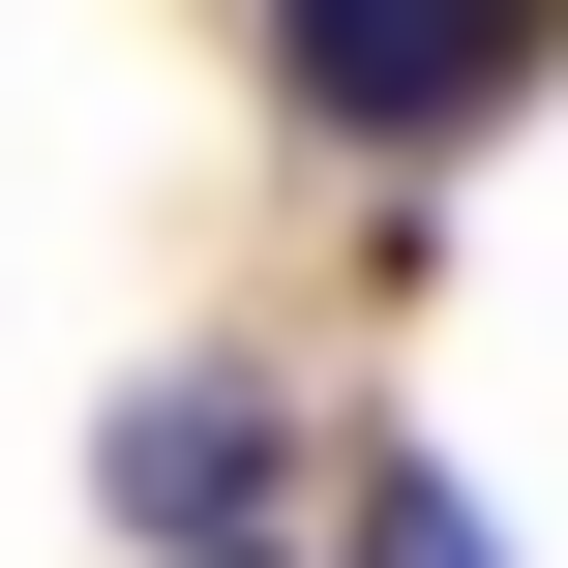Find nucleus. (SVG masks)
Returning a JSON list of instances; mask_svg holds the SVG:
<instances>
[{
	"label": "nucleus",
	"mask_w": 568,
	"mask_h": 568,
	"mask_svg": "<svg viewBox=\"0 0 568 568\" xmlns=\"http://www.w3.org/2000/svg\"><path fill=\"white\" fill-rule=\"evenodd\" d=\"M539 30H568V0H270V90H300L329 150H449Z\"/></svg>",
	"instance_id": "f257e3e1"
},
{
	"label": "nucleus",
	"mask_w": 568,
	"mask_h": 568,
	"mask_svg": "<svg viewBox=\"0 0 568 568\" xmlns=\"http://www.w3.org/2000/svg\"><path fill=\"white\" fill-rule=\"evenodd\" d=\"M120 509H150L180 568H240V539H270V389H240V359H180V389H120Z\"/></svg>",
	"instance_id": "f03ea898"
},
{
	"label": "nucleus",
	"mask_w": 568,
	"mask_h": 568,
	"mask_svg": "<svg viewBox=\"0 0 568 568\" xmlns=\"http://www.w3.org/2000/svg\"><path fill=\"white\" fill-rule=\"evenodd\" d=\"M359 568H509V539H479V509H449L419 449H389V479H359Z\"/></svg>",
	"instance_id": "7ed1b4c3"
}]
</instances>
